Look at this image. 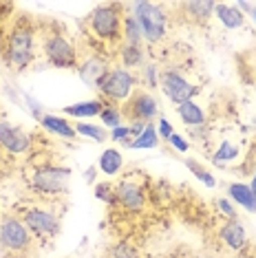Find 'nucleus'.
<instances>
[{
    "label": "nucleus",
    "instance_id": "f03ea898",
    "mask_svg": "<svg viewBox=\"0 0 256 258\" xmlns=\"http://www.w3.org/2000/svg\"><path fill=\"white\" fill-rule=\"evenodd\" d=\"M0 249L7 258H29L36 249V236L27 230L20 216L7 214L0 221Z\"/></svg>",
    "mask_w": 256,
    "mask_h": 258
},
{
    "label": "nucleus",
    "instance_id": "9b49d317",
    "mask_svg": "<svg viewBox=\"0 0 256 258\" xmlns=\"http://www.w3.org/2000/svg\"><path fill=\"white\" fill-rule=\"evenodd\" d=\"M110 73V67L104 57H97V55H89L84 60H80L78 64V75L80 80L84 82L89 89H97L100 91L104 78Z\"/></svg>",
    "mask_w": 256,
    "mask_h": 258
},
{
    "label": "nucleus",
    "instance_id": "ea45409f",
    "mask_svg": "<svg viewBox=\"0 0 256 258\" xmlns=\"http://www.w3.org/2000/svg\"><path fill=\"white\" fill-rule=\"evenodd\" d=\"M249 190H252V195L256 197V172H254V177H252V183H249Z\"/></svg>",
    "mask_w": 256,
    "mask_h": 258
},
{
    "label": "nucleus",
    "instance_id": "aec40b11",
    "mask_svg": "<svg viewBox=\"0 0 256 258\" xmlns=\"http://www.w3.org/2000/svg\"><path fill=\"white\" fill-rule=\"evenodd\" d=\"M177 115L181 117V121L188 128H201L203 124H206V113H203V108L199 106V104H195V99L179 104Z\"/></svg>",
    "mask_w": 256,
    "mask_h": 258
},
{
    "label": "nucleus",
    "instance_id": "4c0bfd02",
    "mask_svg": "<svg viewBox=\"0 0 256 258\" xmlns=\"http://www.w3.org/2000/svg\"><path fill=\"white\" fill-rule=\"evenodd\" d=\"M95 177H97V168L95 166H89V168H86V172H84V181H86V183H93Z\"/></svg>",
    "mask_w": 256,
    "mask_h": 258
},
{
    "label": "nucleus",
    "instance_id": "9d476101",
    "mask_svg": "<svg viewBox=\"0 0 256 258\" xmlns=\"http://www.w3.org/2000/svg\"><path fill=\"white\" fill-rule=\"evenodd\" d=\"M159 89L164 91V95L170 99V102H174L179 106V104L190 102V99H195V95H199L201 86L192 84V82L179 71H161Z\"/></svg>",
    "mask_w": 256,
    "mask_h": 258
},
{
    "label": "nucleus",
    "instance_id": "412c9836",
    "mask_svg": "<svg viewBox=\"0 0 256 258\" xmlns=\"http://www.w3.org/2000/svg\"><path fill=\"white\" fill-rule=\"evenodd\" d=\"M121 168H124V157H121L119 150L106 148V150L102 152V157H100V170L106 174V177H115V174H117Z\"/></svg>",
    "mask_w": 256,
    "mask_h": 258
},
{
    "label": "nucleus",
    "instance_id": "2eb2a0df",
    "mask_svg": "<svg viewBox=\"0 0 256 258\" xmlns=\"http://www.w3.org/2000/svg\"><path fill=\"white\" fill-rule=\"evenodd\" d=\"M214 16L225 29H241L245 25V14L230 3H214Z\"/></svg>",
    "mask_w": 256,
    "mask_h": 258
},
{
    "label": "nucleus",
    "instance_id": "4468645a",
    "mask_svg": "<svg viewBox=\"0 0 256 258\" xmlns=\"http://www.w3.org/2000/svg\"><path fill=\"white\" fill-rule=\"evenodd\" d=\"M219 238L228 245L230 249L234 251H241L243 247L247 245V234H245V227L241 225L236 219L234 221H225L223 227L219 230Z\"/></svg>",
    "mask_w": 256,
    "mask_h": 258
},
{
    "label": "nucleus",
    "instance_id": "39448f33",
    "mask_svg": "<svg viewBox=\"0 0 256 258\" xmlns=\"http://www.w3.org/2000/svg\"><path fill=\"white\" fill-rule=\"evenodd\" d=\"M42 53L46 62L55 69H78L80 53L73 42L60 31H49L42 38Z\"/></svg>",
    "mask_w": 256,
    "mask_h": 258
},
{
    "label": "nucleus",
    "instance_id": "c756f323",
    "mask_svg": "<svg viewBox=\"0 0 256 258\" xmlns=\"http://www.w3.org/2000/svg\"><path fill=\"white\" fill-rule=\"evenodd\" d=\"M108 139H110V142H119V144H124L126 148H128V144L133 142V137H131V128H128L126 124H124V126L113 128V131H108Z\"/></svg>",
    "mask_w": 256,
    "mask_h": 258
},
{
    "label": "nucleus",
    "instance_id": "393cba45",
    "mask_svg": "<svg viewBox=\"0 0 256 258\" xmlns=\"http://www.w3.org/2000/svg\"><path fill=\"white\" fill-rule=\"evenodd\" d=\"M121 38H124V44L142 46V42H144L142 29H139L137 20L133 18V16H124V25H121Z\"/></svg>",
    "mask_w": 256,
    "mask_h": 258
},
{
    "label": "nucleus",
    "instance_id": "2f4dec72",
    "mask_svg": "<svg viewBox=\"0 0 256 258\" xmlns=\"http://www.w3.org/2000/svg\"><path fill=\"white\" fill-rule=\"evenodd\" d=\"M22 99H25V102H27L25 106L29 108V113H31L33 119H38V121H40V119H42V117L46 115L44 110H42V104H40L36 97H31V95H22Z\"/></svg>",
    "mask_w": 256,
    "mask_h": 258
},
{
    "label": "nucleus",
    "instance_id": "20e7f679",
    "mask_svg": "<svg viewBox=\"0 0 256 258\" xmlns=\"http://www.w3.org/2000/svg\"><path fill=\"white\" fill-rule=\"evenodd\" d=\"M89 27L91 33L97 40L104 42H117L121 38V25H124V14H121V5H97L89 14Z\"/></svg>",
    "mask_w": 256,
    "mask_h": 258
},
{
    "label": "nucleus",
    "instance_id": "a211bd4d",
    "mask_svg": "<svg viewBox=\"0 0 256 258\" xmlns=\"http://www.w3.org/2000/svg\"><path fill=\"white\" fill-rule=\"evenodd\" d=\"M102 108H104V102L100 97H95V99H86V102L69 104V106L62 108V113L69 117H78V119H91V117H100Z\"/></svg>",
    "mask_w": 256,
    "mask_h": 258
},
{
    "label": "nucleus",
    "instance_id": "ddd939ff",
    "mask_svg": "<svg viewBox=\"0 0 256 258\" xmlns=\"http://www.w3.org/2000/svg\"><path fill=\"white\" fill-rule=\"evenodd\" d=\"M115 197H117V205L124 210H137L144 208L146 203V195H144V187L137 183L135 179H121L117 185H115Z\"/></svg>",
    "mask_w": 256,
    "mask_h": 258
},
{
    "label": "nucleus",
    "instance_id": "f704fd0d",
    "mask_svg": "<svg viewBox=\"0 0 256 258\" xmlns=\"http://www.w3.org/2000/svg\"><path fill=\"white\" fill-rule=\"evenodd\" d=\"M168 144H170L174 150H179V152H188V148H190L188 139H185L183 135H177V133H172V137L168 139Z\"/></svg>",
    "mask_w": 256,
    "mask_h": 258
},
{
    "label": "nucleus",
    "instance_id": "1a4fd4ad",
    "mask_svg": "<svg viewBox=\"0 0 256 258\" xmlns=\"http://www.w3.org/2000/svg\"><path fill=\"white\" fill-rule=\"evenodd\" d=\"M119 108H121L124 119H128L131 124H135V121L150 124V121L159 115V104H157V99L146 91H135Z\"/></svg>",
    "mask_w": 256,
    "mask_h": 258
},
{
    "label": "nucleus",
    "instance_id": "6ab92c4d",
    "mask_svg": "<svg viewBox=\"0 0 256 258\" xmlns=\"http://www.w3.org/2000/svg\"><path fill=\"white\" fill-rule=\"evenodd\" d=\"M228 199L232 203L245 208L247 212L256 214V197L252 195V190H249L247 183H230L228 185Z\"/></svg>",
    "mask_w": 256,
    "mask_h": 258
},
{
    "label": "nucleus",
    "instance_id": "c85d7f7f",
    "mask_svg": "<svg viewBox=\"0 0 256 258\" xmlns=\"http://www.w3.org/2000/svg\"><path fill=\"white\" fill-rule=\"evenodd\" d=\"M95 197L100 199L102 203L106 205H117V197H115V185L110 181H104V183L95 185Z\"/></svg>",
    "mask_w": 256,
    "mask_h": 258
},
{
    "label": "nucleus",
    "instance_id": "bb28decb",
    "mask_svg": "<svg viewBox=\"0 0 256 258\" xmlns=\"http://www.w3.org/2000/svg\"><path fill=\"white\" fill-rule=\"evenodd\" d=\"M100 119H102L104 128H108V131H113V128H117V126H124V115H121V108L117 104H104Z\"/></svg>",
    "mask_w": 256,
    "mask_h": 258
},
{
    "label": "nucleus",
    "instance_id": "e433bc0d",
    "mask_svg": "<svg viewBox=\"0 0 256 258\" xmlns=\"http://www.w3.org/2000/svg\"><path fill=\"white\" fill-rule=\"evenodd\" d=\"M146 126H148V124H142V121H135V124H128V128H131V137H133V139H137L139 135L146 131Z\"/></svg>",
    "mask_w": 256,
    "mask_h": 258
},
{
    "label": "nucleus",
    "instance_id": "6e6552de",
    "mask_svg": "<svg viewBox=\"0 0 256 258\" xmlns=\"http://www.w3.org/2000/svg\"><path fill=\"white\" fill-rule=\"evenodd\" d=\"M22 223L27 230L40 240H51L60 234V219L51 212V210L42 208V205H31L20 214Z\"/></svg>",
    "mask_w": 256,
    "mask_h": 258
},
{
    "label": "nucleus",
    "instance_id": "7ed1b4c3",
    "mask_svg": "<svg viewBox=\"0 0 256 258\" xmlns=\"http://www.w3.org/2000/svg\"><path fill=\"white\" fill-rule=\"evenodd\" d=\"M131 16L137 20L139 29H142V36H144V42H150V44H157L166 38V31H168V14L161 5H155V3H133L131 5Z\"/></svg>",
    "mask_w": 256,
    "mask_h": 258
},
{
    "label": "nucleus",
    "instance_id": "7c9ffc66",
    "mask_svg": "<svg viewBox=\"0 0 256 258\" xmlns=\"http://www.w3.org/2000/svg\"><path fill=\"white\" fill-rule=\"evenodd\" d=\"M159 78H161V71L155 64H146L144 67V82H146L148 89H157L159 86Z\"/></svg>",
    "mask_w": 256,
    "mask_h": 258
},
{
    "label": "nucleus",
    "instance_id": "473e14b6",
    "mask_svg": "<svg viewBox=\"0 0 256 258\" xmlns=\"http://www.w3.org/2000/svg\"><path fill=\"white\" fill-rule=\"evenodd\" d=\"M217 208L221 210V214H223L228 221H234V219H236L234 203H232L230 199H217Z\"/></svg>",
    "mask_w": 256,
    "mask_h": 258
},
{
    "label": "nucleus",
    "instance_id": "0eeeda50",
    "mask_svg": "<svg viewBox=\"0 0 256 258\" xmlns=\"http://www.w3.org/2000/svg\"><path fill=\"white\" fill-rule=\"evenodd\" d=\"M137 78L128 69H110V73L104 78L100 86V99L104 104H117L126 102L128 97L135 93Z\"/></svg>",
    "mask_w": 256,
    "mask_h": 258
},
{
    "label": "nucleus",
    "instance_id": "f3484780",
    "mask_svg": "<svg viewBox=\"0 0 256 258\" xmlns=\"http://www.w3.org/2000/svg\"><path fill=\"white\" fill-rule=\"evenodd\" d=\"M181 9L185 11V18L192 20L195 25H206L214 16V3L210 0H192V3H183Z\"/></svg>",
    "mask_w": 256,
    "mask_h": 258
},
{
    "label": "nucleus",
    "instance_id": "f257e3e1",
    "mask_svg": "<svg viewBox=\"0 0 256 258\" xmlns=\"http://www.w3.org/2000/svg\"><path fill=\"white\" fill-rule=\"evenodd\" d=\"M3 57L14 71H25L36 60V27L29 22V18H18L9 27L5 36Z\"/></svg>",
    "mask_w": 256,
    "mask_h": 258
},
{
    "label": "nucleus",
    "instance_id": "b1692460",
    "mask_svg": "<svg viewBox=\"0 0 256 258\" xmlns=\"http://www.w3.org/2000/svg\"><path fill=\"white\" fill-rule=\"evenodd\" d=\"M119 60H121V69H135L144 64V51L142 46H133V44H121L119 49Z\"/></svg>",
    "mask_w": 256,
    "mask_h": 258
},
{
    "label": "nucleus",
    "instance_id": "423d86ee",
    "mask_svg": "<svg viewBox=\"0 0 256 258\" xmlns=\"http://www.w3.org/2000/svg\"><path fill=\"white\" fill-rule=\"evenodd\" d=\"M71 170L62 166H40L31 174V190L42 197H62L69 192Z\"/></svg>",
    "mask_w": 256,
    "mask_h": 258
},
{
    "label": "nucleus",
    "instance_id": "5701e85b",
    "mask_svg": "<svg viewBox=\"0 0 256 258\" xmlns=\"http://www.w3.org/2000/svg\"><path fill=\"white\" fill-rule=\"evenodd\" d=\"M157 146H159V135H157V126L150 121L146 126V131L128 144V148L131 150H150V148H157Z\"/></svg>",
    "mask_w": 256,
    "mask_h": 258
},
{
    "label": "nucleus",
    "instance_id": "c9c22d12",
    "mask_svg": "<svg viewBox=\"0 0 256 258\" xmlns=\"http://www.w3.org/2000/svg\"><path fill=\"white\" fill-rule=\"evenodd\" d=\"M157 135H159V137H164L166 142L172 137V126H170V121H168L166 117H161V119L157 121Z\"/></svg>",
    "mask_w": 256,
    "mask_h": 258
},
{
    "label": "nucleus",
    "instance_id": "dca6fc26",
    "mask_svg": "<svg viewBox=\"0 0 256 258\" xmlns=\"http://www.w3.org/2000/svg\"><path fill=\"white\" fill-rule=\"evenodd\" d=\"M40 126H42L46 133H53V135H57V137H62V139H75V135H78L75 133V126L64 115L46 113L42 119H40Z\"/></svg>",
    "mask_w": 256,
    "mask_h": 258
},
{
    "label": "nucleus",
    "instance_id": "f8f14e48",
    "mask_svg": "<svg viewBox=\"0 0 256 258\" xmlns=\"http://www.w3.org/2000/svg\"><path fill=\"white\" fill-rule=\"evenodd\" d=\"M0 148H5L9 155H22L31 148V137L20 126L0 121Z\"/></svg>",
    "mask_w": 256,
    "mask_h": 258
},
{
    "label": "nucleus",
    "instance_id": "72a5a7b5",
    "mask_svg": "<svg viewBox=\"0 0 256 258\" xmlns=\"http://www.w3.org/2000/svg\"><path fill=\"white\" fill-rule=\"evenodd\" d=\"M113 258H137V251L133 249V245L119 243L117 247L113 249Z\"/></svg>",
    "mask_w": 256,
    "mask_h": 258
},
{
    "label": "nucleus",
    "instance_id": "cd10ccee",
    "mask_svg": "<svg viewBox=\"0 0 256 258\" xmlns=\"http://www.w3.org/2000/svg\"><path fill=\"white\" fill-rule=\"evenodd\" d=\"M185 168H188L190 172L195 174V177L199 179V181H201V183L206 185V187H217V179H214L212 174L208 172V170L203 168L199 161H195V159H185Z\"/></svg>",
    "mask_w": 256,
    "mask_h": 258
},
{
    "label": "nucleus",
    "instance_id": "58836bf2",
    "mask_svg": "<svg viewBox=\"0 0 256 258\" xmlns=\"http://www.w3.org/2000/svg\"><path fill=\"white\" fill-rule=\"evenodd\" d=\"M5 36H7V33H5V29L0 27V53H3V49H5Z\"/></svg>",
    "mask_w": 256,
    "mask_h": 258
},
{
    "label": "nucleus",
    "instance_id": "a878e982",
    "mask_svg": "<svg viewBox=\"0 0 256 258\" xmlns=\"http://www.w3.org/2000/svg\"><path fill=\"white\" fill-rule=\"evenodd\" d=\"M75 133L82 135L86 139H93V142H97V144H102L108 139V128L97 126V124H89V121H78V124H75Z\"/></svg>",
    "mask_w": 256,
    "mask_h": 258
},
{
    "label": "nucleus",
    "instance_id": "4be33fe9",
    "mask_svg": "<svg viewBox=\"0 0 256 258\" xmlns=\"http://www.w3.org/2000/svg\"><path fill=\"white\" fill-rule=\"evenodd\" d=\"M238 159V146L232 144L230 139H223L219 148L212 152V163L214 166H228V163Z\"/></svg>",
    "mask_w": 256,
    "mask_h": 258
}]
</instances>
